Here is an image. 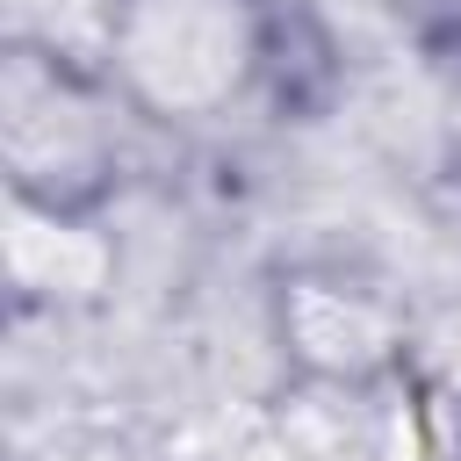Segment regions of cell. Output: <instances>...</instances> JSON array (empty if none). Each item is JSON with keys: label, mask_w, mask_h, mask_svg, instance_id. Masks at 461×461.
<instances>
[{"label": "cell", "mask_w": 461, "mask_h": 461, "mask_svg": "<svg viewBox=\"0 0 461 461\" xmlns=\"http://www.w3.org/2000/svg\"><path fill=\"white\" fill-rule=\"evenodd\" d=\"M418 36H425L439 58H461V0H425V14H418Z\"/></svg>", "instance_id": "cell-5"}, {"label": "cell", "mask_w": 461, "mask_h": 461, "mask_svg": "<svg viewBox=\"0 0 461 461\" xmlns=\"http://www.w3.org/2000/svg\"><path fill=\"white\" fill-rule=\"evenodd\" d=\"M130 101L101 58H72L43 36L0 50V180L7 202L50 216H108L130 180Z\"/></svg>", "instance_id": "cell-2"}, {"label": "cell", "mask_w": 461, "mask_h": 461, "mask_svg": "<svg viewBox=\"0 0 461 461\" xmlns=\"http://www.w3.org/2000/svg\"><path fill=\"white\" fill-rule=\"evenodd\" d=\"M447 461H461V447H454V454H447Z\"/></svg>", "instance_id": "cell-6"}, {"label": "cell", "mask_w": 461, "mask_h": 461, "mask_svg": "<svg viewBox=\"0 0 461 461\" xmlns=\"http://www.w3.org/2000/svg\"><path fill=\"white\" fill-rule=\"evenodd\" d=\"M274 0H108L101 72L144 130L202 137L274 86Z\"/></svg>", "instance_id": "cell-1"}, {"label": "cell", "mask_w": 461, "mask_h": 461, "mask_svg": "<svg viewBox=\"0 0 461 461\" xmlns=\"http://www.w3.org/2000/svg\"><path fill=\"white\" fill-rule=\"evenodd\" d=\"M267 339L295 382H403L418 331L382 274L346 259H288L267 281Z\"/></svg>", "instance_id": "cell-3"}, {"label": "cell", "mask_w": 461, "mask_h": 461, "mask_svg": "<svg viewBox=\"0 0 461 461\" xmlns=\"http://www.w3.org/2000/svg\"><path fill=\"white\" fill-rule=\"evenodd\" d=\"M403 382H281L274 439L288 461H389Z\"/></svg>", "instance_id": "cell-4"}]
</instances>
